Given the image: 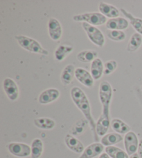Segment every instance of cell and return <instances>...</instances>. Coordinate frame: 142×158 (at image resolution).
Listing matches in <instances>:
<instances>
[{
	"label": "cell",
	"mask_w": 142,
	"mask_h": 158,
	"mask_svg": "<svg viewBox=\"0 0 142 158\" xmlns=\"http://www.w3.org/2000/svg\"><path fill=\"white\" fill-rule=\"evenodd\" d=\"M71 97H72V99L73 102L75 103L76 107L82 111L85 118L88 121L93 135H94V140L99 141V136H98L96 130L97 123H95L92 116L91 107H90L88 98H87L85 92L81 89L75 86L71 90Z\"/></svg>",
	"instance_id": "1"
},
{
	"label": "cell",
	"mask_w": 142,
	"mask_h": 158,
	"mask_svg": "<svg viewBox=\"0 0 142 158\" xmlns=\"http://www.w3.org/2000/svg\"><path fill=\"white\" fill-rule=\"evenodd\" d=\"M15 39L17 40L19 45L24 50L45 56H47L49 54V52L43 48L39 42L31 38L21 35V36H16Z\"/></svg>",
	"instance_id": "2"
},
{
	"label": "cell",
	"mask_w": 142,
	"mask_h": 158,
	"mask_svg": "<svg viewBox=\"0 0 142 158\" xmlns=\"http://www.w3.org/2000/svg\"><path fill=\"white\" fill-rule=\"evenodd\" d=\"M73 20L76 22L87 23L92 26L102 25L108 21L105 16L100 13H86L76 15L73 17Z\"/></svg>",
	"instance_id": "3"
},
{
	"label": "cell",
	"mask_w": 142,
	"mask_h": 158,
	"mask_svg": "<svg viewBox=\"0 0 142 158\" xmlns=\"http://www.w3.org/2000/svg\"><path fill=\"white\" fill-rule=\"evenodd\" d=\"M82 26L89 40L94 45L99 46V47H103L104 45L105 37L101 30L97 28L96 27L92 26L87 23H83Z\"/></svg>",
	"instance_id": "4"
},
{
	"label": "cell",
	"mask_w": 142,
	"mask_h": 158,
	"mask_svg": "<svg viewBox=\"0 0 142 158\" xmlns=\"http://www.w3.org/2000/svg\"><path fill=\"white\" fill-rule=\"evenodd\" d=\"M110 124V105L103 106L102 114L97 122L96 130L98 136H105Z\"/></svg>",
	"instance_id": "5"
},
{
	"label": "cell",
	"mask_w": 142,
	"mask_h": 158,
	"mask_svg": "<svg viewBox=\"0 0 142 158\" xmlns=\"http://www.w3.org/2000/svg\"><path fill=\"white\" fill-rule=\"evenodd\" d=\"M7 148L10 153L16 157H26L31 155V148L26 143H10Z\"/></svg>",
	"instance_id": "6"
},
{
	"label": "cell",
	"mask_w": 142,
	"mask_h": 158,
	"mask_svg": "<svg viewBox=\"0 0 142 158\" xmlns=\"http://www.w3.org/2000/svg\"><path fill=\"white\" fill-rule=\"evenodd\" d=\"M99 98L103 106L110 105L112 97V88L107 81H103L99 86Z\"/></svg>",
	"instance_id": "7"
},
{
	"label": "cell",
	"mask_w": 142,
	"mask_h": 158,
	"mask_svg": "<svg viewBox=\"0 0 142 158\" xmlns=\"http://www.w3.org/2000/svg\"><path fill=\"white\" fill-rule=\"evenodd\" d=\"M124 145L128 155L135 154L138 150L139 141L137 136L134 132H129L125 134L124 137Z\"/></svg>",
	"instance_id": "8"
},
{
	"label": "cell",
	"mask_w": 142,
	"mask_h": 158,
	"mask_svg": "<svg viewBox=\"0 0 142 158\" xmlns=\"http://www.w3.org/2000/svg\"><path fill=\"white\" fill-rule=\"evenodd\" d=\"M3 88L5 94L9 100L15 101L19 97V88L15 81L10 78H6L3 82Z\"/></svg>",
	"instance_id": "9"
},
{
	"label": "cell",
	"mask_w": 142,
	"mask_h": 158,
	"mask_svg": "<svg viewBox=\"0 0 142 158\" xmlns=\"http://www.w3.org/2000/svg\"><path fill=\"white\" fill-rule=\"evenodd\" d=\"M48 31L51 39L53 40H58L62 34L61 24L57 19L51 18L48 23Z\"/></svg>",
	"instance_id": "10"
},
{
	"label": "cell",
	"mask_w": 142,
	"mask_h": 158,
	"mask_svg": "<svg viewBox=\"0 0 142 158\" xmlns=\"http://www.w3.org/2000/svg\"><path fill=\"white\" fill-rule=\"evenodd\" d=\"M75 77L79 82L83 84L87 87H92L94 85V78L92 77L91 73H89L87 70L78 68L75 70Z\"/></svg>",
	"instance_id": "11"
},
{
	"label": "cell",
	"mask_w": 142,
	"mask_h": 158,
	"mask_svg": "<svg viewBox=\"0 0 142 158\" xmlns=\"http://www.w3.org/2000/svg\"><path fill=\"white\" fill-rule=\"evenodd\" d=\"M60 96V91L56 89H49L41 93L38 101L42 105H46L55 101Z\"/></svg>",
	"instance_id": "12"
},
{
	"label": "cell",
	"mask_w": 142,
	"mask_h": 158,
	"mask_svg": "<svg viewBox=\"0 0 142 158\" xmlns=\"http://www.w3.org/2000/svg\"><path fill=\"white\" fill-rule=\"evenodd\" d=\"M104 150V146L100 143H94L87 146L79 158H94L101 155Z\"/></svg>",
	"instance_id": "13"
},
{
	"label": "cell",
	"mask_w": 142,
	"mask_h": 158,
	"mask_svg": "<svg viewBox=\"0 0 142 158\" xmlns=\"http://www.w3.org/2000/svg\"><path fill=\"white\" fill-rule=\"evenodd\" d=\"M65 142L68 148L76 153L83 152L85 150L84 145L81 143V141H79L77 138L73 137V135H67L65 136Z\"/></svg>",
	"instance_id": "14"
},
{
	"label": "cell",
	"mask_w": 142,
	"mask_h": 158,
	"mask_svg": "<svg viewBox=\"0 0 142 158\" xmlns=\"http://www.w3.org/2000/svg\"><path fill=\"white\" fill-rule=\"evenodd\" d=\"M128 21L124 18H116L110 19L106 23V28L110 30H122L127 29L128 27Z\"/></svg>",
	"instance_id": "15"
},
{
	"label": "cell",
	"mask_w": 142,
	"mask_h": 158,
	"mask_svg": "<svg viewBox=\"0 0 142 158\" xmlns=\"http://www.w3.org/2000/svg\"><path fill=\"white\" fill-rule=\"evenodd\" d=\"M99 10L101 13L105 17H108L110 19L119 18V10L112 5L101 2L99 5Z\"/></svg>",
	"instance_id": "16"
},
{
	"label": "cell",
	"mask_w": 142,
	"mask_h": 158,
	"mask_svg": "<svg viewBox=\"0 0 142 158\" xmlns=\"http://www.w3.org/2000/svg\"><path fill=\"white\" fill-rule=\"evenodd\" d=\"M90 71H91V75L94 80H98L101 78L103 71H104L102 60L99 58L94 60L92 62Z\"/></svg>",
	"instance_id": "17"
},
{
	"label": "cell",
	"mask_w": 142,
	"mask_h": 158,
	"mask_svg": "<svg viewBox=\"0 0 142 158\" xmlns=\"http://www.w3.org/2000/svg\"><path fill=\"white\" fill-rule=\"evenodd\" d=\"M75 67L72 64L67 65L62 70L61 75V80L64 85H69L72 82L75 76Z\"/></svg>",
	"instance_id": "18"
},
{
	"label": "cell",
	"mask_w": 142,
	"mask_h": 158,
	"mask_svg": "<svg viewBox=\"0 0 142 158\" xmlns=\"http://www.w3.org/2000/svg\"><path fill=\"white\" fill-rule=\"evenodd\" d=\"M73 50V48L72 46L71 45L65 44L59 45L58 48L56 49V50L55 51V53H54L55 58L57 61H63L71 52H72Z\"/></svg>",
	"instance_id": "19"
},
{
	"label": "cell",
	"mask_w": 142,
	"mask_h": 158,
	"mask_svg": "<svg viewBox=\"0 0 142 158\" xmlns=\"http://www.w3.org/2000/svg\"><path fill=\"white\" fill-rule=\"evenodd\" d=\"M121 11L130 20L131 25L137 31V33L142 35V19L134 17L130 13L124 9H121Z\"/></svg>",
	"instance_id": "20"
},
{
	"label": "cell",
	"mask_w": 142,
	"mask_h": 158,
	"mask_svg": "<svg viewBox=\"0 0 142 158\" xmlns=\"http://www.w3.org/2000/svg\"><path fill=\"white\" fill-rule=\"evenodd\" d=\"M110 125L114 131L119 134H127L130 130L129 125L119 118L113 119Z\"/></svg>",
	"instance_id": "21"
},
{
	"label": "cell",
	"mask_w": 142,
	"mask_h": 158,
	"mask_svg": "<svg viewBox=\"0 0 142 158\" xmlns=\"http://www.w3.org/2000/svg\"><path fill=\"white\" fill-rule=\"evenodd\" d=\"M122 140V136L118 133H109L103 136L101 139V143L103 146L108 147L121 142Z\"/></svg>",
	"instance_id": "22"
},
{
	"label": "cell",
	"mask_w": 142,
	"mask_h": 158,
	"mask_svg": "<svg viewBox=\"0 0 142 158\" xmlns=\"http://www.w3.org/2000/svg\"><path fill=\"white\" fill-rule=\"evenodd\" d=\"M34 125L42 130H51L55 127L56 122L49 118H38L34 120Z\"/></svg>",
	"instance_id": "23"
},
{
	"label": "cell",
	"mask_w": 142,
	"mask_h": 158,
	"mask_svg": "<svg viewBox=\"0 0 142 158\" xmlns=\"http://www.w3.org/2000/svg\"><path fill=\"white\" fill-rule=\"evenodd\" d=\"M142 43V36L139 33H135L130 37L127 46V50L130 52H133L140 48Z\"/></svg>",
	"instance_id": "24"
},
{
	"label": "cell",
	"mask_w": 142,
	"mask_h": 158,
	"mask_svg": "<svg viewBox=\"0 0 142 158\" xmlns=\"http://www.w3.org/2000/svg\"><path fill=\"white\" fill-rule=\"evenodd\" d=\"M98 53L97 52L94 50H84L81 51V52H79L76 58L79 61L83 62V63H89L92 62L94 60L97 58Z\"/></svg>",
	"instance_id": "25"
},
{
	"label": "cell",
	"mask_w": 142,
	"mask_h": 158,
	"mask_svg": "<svg viewBox=\"0 0 142 158\" xmlns=\"http://www.w3.org/2000/svg\"><path fill=\"white\" fill-rule=\"evenodd\" d=\"M31 158H40L43 152V142L40 139H35L31 143Z\"/></svg>",
	"instance_id": "26"
},
{
	"label": "cell",
	"mask_w": 142,
	"mask_h": 158,
	"mask_svg": "<svg viewBox=\"0 0 142 158\" xmlns=\"http://www.w3.org/2000/svg\"><path fill=\"white\" fill-rule=\"evenodd\" d=\"M89 122L87 119L82 118L79 120L73 125L72 133L73 135H81L86 131Z\"/></svg>",
	"instance_id": "27"
},
{
	"label": "cell",
	"mask_w": 142,
	"mask_h": 158,
	"mask_svg": "<svg viewBox=\"0 0 142 158\" xmlns=\"http://www.w3.org/2000/svg\"><path fill=\"white\" fill-rule=\"evenodd\" d=\"M105 152L112 158H129L126 152L115 146H108Z\"/></svg>",
	"instance_id": "28"
},
{
	"label": "cell",
	"mask_w": 142,
	"mask_h": 158,
	"mask_svg": "<svg viewBox=\"0 0 142 158\" xmlns=\"http://www.w3.org/2000/svg\"><path fill=\"white\" fill-rule=\"evenodd\" d=\"M107 36L109 39L114 41H122L125 39V34L119 30H109L107 32Z\"/></svg>",
	"instance_id": "29"
},
{
	"label": "cell",
	"mask_w": 142,
	"mask_h": 158,
	"mask_svg": "<svg viewBox=\"0 0 142 158\" xmlns=\"http://www.w3.org/2000/svg\"><path fill=\"white\" fill-rule=\"evenodd\" d=\"M105 69L103 73L105 75H110L112 73L114 70L116 69L117 68V62L114 60H111V61H108L104 65Z\"/></svg>",
	"instance_id": "30"
},
{
	"label": "cell",
	"mask_w": 142,
	"mask_h": 158,
	"mask_svg": "<svg viewBox=\"0 0 142 158\" xmlns=\"http://www.w3.org/2000/svg\"><path fill=\"white\" fill-rule=\"evenodd\" d=\"M138 155L140 158H142V139L139 141V146H138Z\"/></svg>",
	"instance_id": "31"
},
{
	"label": "cell",
	"mask_w": 142,
	"mask_h": 158,
	"mask_svg": "<svg viewBox=\"0 0 142 158\" xmlns=\"http://www.w3.org/2000/svg\"><path fill=\"white\" fill-rule=\"evenodd\" d=\"M99 158H110V157L109 156V155L106 153V152H105V153H102L101 155Z\"/></svg>",
	"instance_id": "32"
},
{
	"label": "cell",
	"mask_w": 142,
	"mask_h": 158,
	"mask_svg": "<svg viewBox=\"0 0 142 158\" xmlns=\"http://www.w3.org/2000/svg\"><path fill=\"white\" fill-rule=\"evenodd\" d=\"M129 158H140V157L139 156L138 153H135V154L131 155L130 157H129Z\"/></svg>",
	"instance_id": "33"
},
{
	"label": "cell",
	"mask_w": 142,
	"mask_h": 158,
	"mask_svg": "<svg viewBox=\"0 0 142 158\" xmlns=\"http://www.w3.org/2000/svg\"><path fill=\"white\" fill-rule=\"evenodd\" d=\"M141 90H142V86H141Z\"/></svg>",
	"instance_id": "34"
}]
</instances>
